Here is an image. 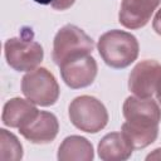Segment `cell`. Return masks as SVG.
<instances>
[{"instance_id":"cell-1","label":"cell","mask_w":161,"mask_h":161,"mask_svg":"<svg viewBox=\"0 0 161 161\" xmlns=\"http://www.w3.org/2000/svg\"><path fill=\"white\" fill-rule=\"evenodd\" d=\"M98 53L103 62L114 69H122L138 57V42L135 35L125 30L113 29L99 36Z\"/></svg>"},{"instance_id":"cell-2","label":"cell","mask_w":161,"mask_h":161,"mask_svg":"<svg viewBox=\"0 0 161 161\" xmlns=\"http://www.w3.org/2000/svg\"><path fill=\"white\" fill-rule=\"evenodd\" d=\"M94 48L93 40L78 26L68 24L58 30L53 42V60L60 67L68 60L89 55Z\"/></svg>"},{"instance_id":"cell-3","label":"cell","mask_w":161,"mask_h":161,"mask_svg":"<svg viewBox=\"0 0 161 161\" xmlns=\"http://www.w3.org/2000/svg\"><path fill=\"white\" fill-rule=\"evenodd\" d=\"M70 122L80 131L97 133L108 122V113L101 101L92 96H80L69 104Z\"/></svg>"},{"instance_id":"cell-4","label":"cell","mask_w":161,"mask_h":161,"mask_svg":"<svg viewBox=\"0 0 161 161\" xmlns=\"http://www.w3.org/2000/svg\"><path fill=\"white\" fill-rule=\"evenodd\" d=\"M21 92L31 103L48 107L58 101L59 86L47 68H35L23 77Z\"/></svg>"},{"instance_id":"cell-5","label":"cell","mask_w":161,"mask_h":161,"mask_svg":"<svg viewBox=\"0 0 161 161\" xmlns=\"http://www.w3.org/2000/svg\"><path fill=\"white\" fill-rule=\"evenodd\" d=\"M4 49L8 64L18 72H30L35 69L44 57L42 45L31 39H8Z\"/></svg>"},{"instance_id":"cell-6","label":"cell","mask_w":161,"mask_h":161,"mask_svg":"<svg viewBox=\"0 0 161 161\" xmlns=\"http://www.w3.org/2000/svg\"><path fill=\"white\" fill-rule=\"evenodd\" d=\"M123 117L126 122L138 127H158L161 109L151 98L128 97L123 103Z\"/></svg>"},{"instance_id":"cell-7","label":"cell","mask_w":161,"mask_h":161,"mask_svg":"<svg viewBox=\"0 0 161 161\" xmlns=\"http://www.w3.org/2000/svg\"><path fill=\"white\" fill-rule=\"evenodd\" d=\"M161 79V64L156 60H142L131 72L128 89L140 98H151Z\"/></svg>"},{"instance_id":"cell-8","label":"cell","mask_w":161,"mask_h":161,"mask_svg":"<svg viewBox=\"0 0 161 161\" xmlns=\"http://www.w3.org/2000/svg\"><path fill=\"white\" fill-rule=\"evenodd\" d=\"M59 68L64 83L73 89L91 86L97 75V63L91 55L68 60Z\"/></svg>"},{"instance_id":"cell-9","label":"cell","mask_w":161,"mask_h":161,"mask_svg":"<svg viewBox=\"0 0 161 161\" xmlns=\"http://www.w3.org/2000/svg\"><path fill=\"white\" fill-rule=\"evenodd\" d=\"M161 0H122L118 14L119 23L127 29L145 26Z\"/></svg>"},{"instance_id":"cell-10","label":"cell","mask_w":161,"mask_h":161,"mask_svg":"<svg viewBox=\"0 0 161 161\" xmlns=\"http://www.w3.org/2000/svg\"><path fill=\"white\" fill-rule=\"evenodd\" d=\"M59 125L57 117L45 111H39L35 118L19 128L24 138L33 143H48L52 142L58 135Z\"/></svg>"},{"instance_id":"cell-11","label":"cell","mask_w":161,"mask_h":161,"mask_svg":"<svg viewBox=\"0 0 161 161\" xmlns=\"http://www.w3.org/2000/svg\"><path fill=\"white\" fill-rule=\"evenodd\" d=\"M38 109L29 99L11 98L9 99L3 109V123L11 128H21L31 122L38 114Z\"/></svg>"},{"instance_id":"cell-12","label":"cell","mask_w":161,"mask_h":161,"mask_svg":"<svg viewBox=\"0 0 161 161\" xmlns=\"http://www.w3.org/2000/svg\"><path fill=\"white\" fill-rule=\"evenodd\" d=\"M133 146L122 132L106 135L98 143V156L103 161H125L131 157Z\"/></svg>"},{"instance_id":"cell-13","label":"cell","mask_w":161,"mask_h":161,"mask_svg":"<svg viewBox=\"0 0 161 161\" xmlns=\"http://www.w3.org/2000/svg\"><path fill=\"white\" fill-rule=\"evenodd\" d=\"M93 156L92 143L82 136H68L58 148L59 161H91Z\"/></svg>"},{"instance_id":"cell-14","label":"cell","mask_w":161,"mask_h":161,"mask_svg":"<svg viewBox=\"0 0 161 161\" xmlns=\"http://www.w3.org/2000/svg\"><path fill=\"white\" fill-rule=\"evenodd\" d=\"M122 133L127 137L135 150L145 148L156 141L158 127H138L125 122L122 125Z\"/></svg>"},{"instance_id":"cell-15","label":"cell","mask_w":161,"mask_h":161,"mask_svg":"<svg viewBox=\"0 0 161 161\" xmlns=\"http://www.w3.org/2000/svg\"><path fill=\"white\" fill-rule=\"evenodd\" d=\"M23 157V146L15 135L0 130V160L1 161H18Z\"/></svg>"},{"instance_id":"cell-16","label":"cell","mask_w":161,"mask_h":161,"mask_svg":"<svg viewBox=\"0 0 161 161\" xmlns=\"http://www.w3.org/2000/svg\"><path fill=\"white\" fill-rule=\"evenodd\" d=\"M75 0H54L52 3V8L55 10H67L69 9Z\"/></svg>"},{"instance_id":"cell-17","label":"cell","mask_w":161,"mask_h":161,"mask_svg":"<svg viewBox=\"0 0 161 161\" xmlns=\"http://www.w3.org/2000/svg\"><path fill=\"white\" fill-rule=\"evenodd\" d=\"M152 26H153V30L161 35V9L157 10L155 18H153V21H152Z\"/></svg>"},{"instance_id":"cell-18","label":"cell","mask_w":161,"mask_h":161,"mask_svg":"<svg viewBox=\"0 0 161 161\" xmlns=\"http://www.w3.org/2000/svg\"><path fill=\"white\" fill-rule=\"evenodd\" d=\"M146 160H161V148H156L152 153H150Z\"/></svg>"},{"instance_id":"cell-19","label":"cell","mask_w":161,"mask_h":161,"mask_svg":"<svg viewBox=\"0 0 161 161\" xmlns=\"http://www.w3.org/2000/svg\"><path fill=\"white\" fill-rule=\"evenodd\" d=\"M155 94H156V99H157V102L161 104V79H160V82H158L157 87H156Z\"/></svg>"},{"instance_id":"cell-20","label":"cell","mask_w":161,"mask_h":161,"mask_svg":"<svg viewBox=\"0 0 161 161\" xmlns=\"http://www.w3.org/2000/svg\"><path fill=\"white\" fill-rule=\"evenodd\" d=\"M34 1L38 3V4H42V5H48V4L52 5V3H53L54 0H34Z\"/></svg>"}]
</instances>
